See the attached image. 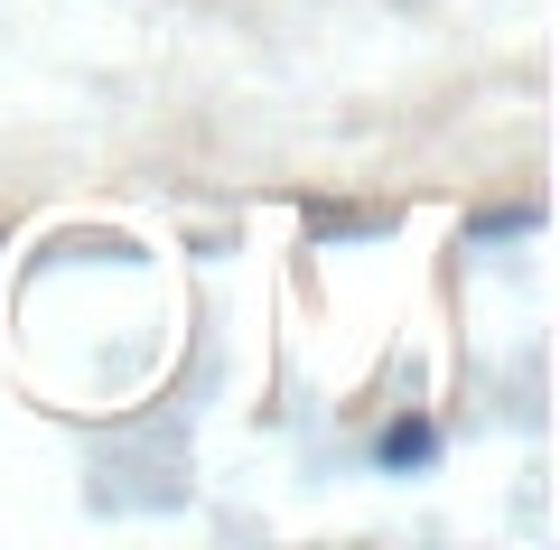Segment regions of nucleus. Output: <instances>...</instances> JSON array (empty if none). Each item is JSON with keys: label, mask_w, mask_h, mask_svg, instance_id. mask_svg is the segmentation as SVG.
<instances>
[{"label": "nucleus", "mask_w": 560, "mask_h": 550, "mask_svg": "<svg viewBox=\"0 0 560 550\" xmlns=\"http://www.w3.org/2000/svg\"><path fill=\"white\" fill-rule=\"evenodd\" d=\"M430 448H440V438L420 430V420H393V430H383V467H420Z\"/></svg>", "instance_id": "f257e3e1"}, {"label": "nucleus", "mask_w": 560, "mask_h": 550, "mask_svg": "<svg viewBox=\"0 0 560 550\" xmlns=\"http://www.w3.org/2000/svg\"><path fill=\"white\" fill-rule=\"evenodd\" d=\"M533 206H504V215H477V243H504V234H533Z\"/></svg>", "instance_id": "f03ea898"}]
</instances>
